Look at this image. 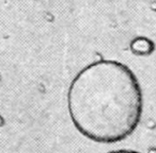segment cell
Instances as JSON below:
<instances>
[{
    "instance_id": "cell-1",
    "label": "cell",
    "mask_w": 156,
    "mask_h": 153,
    "mask_svg": "<svg viewBox=\"0 0 156 153\" xmlns=\"http://www.w3.org/2000/svg\"><path fill=\"white\" fill-rule=\"evenodd\" d=\"M67 106L75 128L100 144L121 141L140 122L143 98L135 73L123 63L102 60L78 72Z\"/></svg>"
},
{
    "instance_id": "cell-2",
    "label": "cell",
    "mask_w": 156,
    "mask_h": 153,
    "mask_svg": "<svg viewBox=\"0 0 156 153\" xmlns=\"http://www.w3.org/2000/svg\"><path fill=\"white\" fill-rule=\"evenodd\" d=\"M108 153H140L137 151H132V150H117V151H111Z\"/></svg>"
}]
</instances>
